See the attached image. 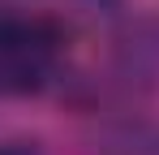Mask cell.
I'll return each mask as SVG.
<instances>
[{
	"instance_id": "6da1fadb",
	"label": "cell",
	"mask_w": 159,
	"mask_h": 155,
	"mask_svg": "<svg viewBox=\"0 0 159 155\" xmlns=\"http://www.w3.org/2000/svg\"><path fill=\"white\" fill-rule=\"evenodd\" d=\"M65 39L48 17L0 13V95H30L48 86L60 65Z\"/></svg>"
},
{
	"instance_id": "7a4b0ae2",
	"label": "cell",
	"mask_w": 159,
	"mask_h": 155,
	"mask_svg": "<svg viewBox=\"0 0 159 155\" xmlns=\"http://www.w3.org/2000/svg\"><path fill=\"white\" fill-rule=\"evenodd\" d=\"M0 155H43V151L26 138H13V142H0Z\"/></svg>"
}]
</instances>
